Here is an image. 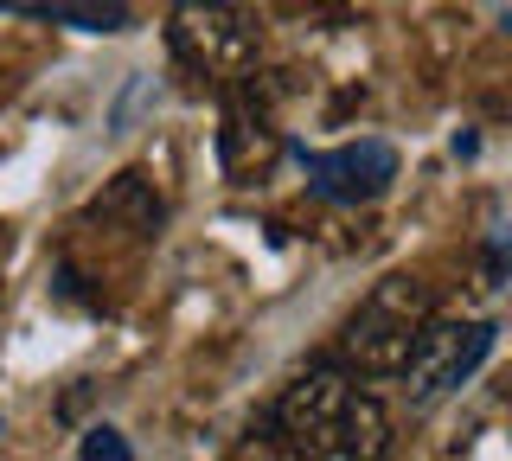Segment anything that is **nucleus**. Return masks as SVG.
I'll list each match as a JSON object with an SVG mask.
<instances>
[{
  "mask_svg": "<svg viewBox=\"0 0 512 461\" xmlns=\"http://www.w3.org/2000/svg\"><path fill=\"white\" fill-rule=\"evenodd\" d=\"M167 52L180 58L192 77L244 84V77H256L263 33H256V20L237 0H173L167 7Z\"/></svg>",
  "mask_w": 512,
  "mask_h": 461,
  "instance_id": "obj_3",
  "label": "nucleus"
},
{
  "mask_svg": "<svg viewBox=\"0 0 512 461\" xmlns=\"http://www.w3.org/2000/svg\"><path fill=\"white\" fill-rule=\"evenodd\" d=\"M269 429L282 449L314 461H378L391 449V410L340 359H314L308 372L288 378L269 404Z\"/></svg>",
  "mask_w": 512,
  "mask_h": 461,
  "instance_id": "obj_1",
  "label": "nucleus"
},
{
  "mask_svg": "<svg viewBox=\"0 0 512 461\" xmlns=\"http://www.w3.org/2000/svg\"><path fill=\"white\" fill-rule=\"evenodd\" d=\"M77 455H90V461H128V442H122V429H84V442H77Z\"/></svg>",
  "mask_w": 512,
  "mask_h": 461,
  "instance_id": "obj_9",
  "label": "nucleus"
},
{
  "mask_svg": "<svg viewBox=\"0 0 512 461\" xmlns=\"http://www.w3.org/2000/svg\"><path fill=\"white\" fill-rule=\"evenodd\" d=\"M429 314H436V301H429L423 276H384V282H372V295L346 314L333 359L359 378H397Z\"/></svg>",
  "mask_w": 512,
  "mask_h": 461,
  "instance_id": "obj_2",
  "label": "nucleus"
},
{
  "mask_svg": "<svg viewBox=\"0 0 512 461\" xmlns=\"http://www.w3.org/2000/svg\"><path fill=\"white\" fill-rule=\"evenodd\" d=\"M20 13H39V20H71V26H84V33H122L128 26V7H103V0H32V7H20Z\"/></svg>",
  "mask_w": 512,
  "mask_h": 461,
  "instance_id": "obj_8",
  "label": "nucleus"
},
{
  "mask_svg": "<svg viewBox=\"0 0 512 461\" xmlns=\"http://www.w3.org/2000/svg\"><path fill=\"white\" fill-rule=\"evenodd\" d=\"M90 218H103V225H128L135 237H154L160 218H167V205L154 199L148 173H116V180H109V193L90 199Z\"/></svg>",
  "mask_w": 512,
  "mask_h": 461,
  "instance_id": "obj_7",
  "label": "nucleus"
},
{
  "mask_svg": "<svg viewBox=\"0 0 512 461\" xmlns=\"http://www.w3.org/2000/svg\"><path fill=\"white\" fill-rule=\"evenodd\" d=\"M282 129L263 116L256 103H231L224 109V129H218V161L224 173H231L237 186H256V180H269V167L282 161Z\"/></svg>",
  "mask_w": 512,
  "mask_h": 461,
  "instance_id": "obj_6",
  "label": "nucleus"
},
{
  "mask_svg": "<svg viewBox=\"0 0 512 461\" xmlns=\"http://www.w3.org/2000/svg\"><path fill=\"white\" fill-rule=\"evenodd\" d=\"M487 353H493V321H436L429 314L397 378H404L410 404H436V397L468 385L480 365H487Z\"/></svg>",
  "mask_w": 512,
  "mask_h": 461,
  "instance_id": "obj_4",
  "label": "nucleus"
},
{
  "mask_svg": "<svg viewBox=\"0 0 512 461\" xmlns=\"http://www.w3.org/2000/svg\"><path fill=\"white\" fill-rule=\"evenodd\" d=\"M301 167H308V186L333 205H365L378 193H391L397 180V148L391 141H346V148L308 154L301 148Z\"/></svg>",
  "mask_w": 512,
  "mask_h": 461,
  "instance_id": "obj_5",
  "label": "nucleus"
}]
</instances>
